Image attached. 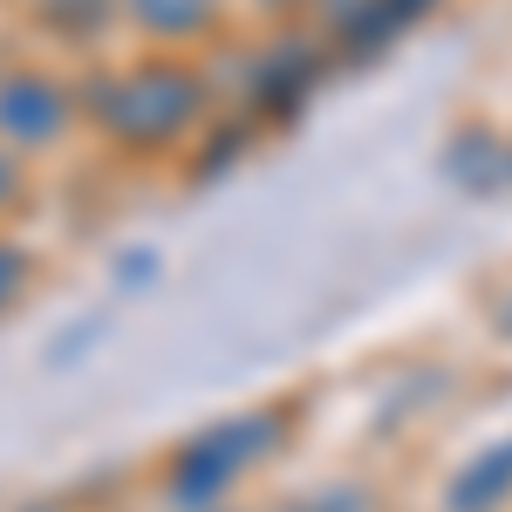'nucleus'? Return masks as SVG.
<instances>
[{
	"instance_id": "obj_4",
	"label": "nucleus",
	"mask_w": 512,
	"mask_h": 512,
	"mask_svg": "<svg viewBox=\"0 0 512 512\" xmlns=\"http://www.w3.org/2000/svg\"><path fill=\"white\" fill-rule=\"evenodd\" d=\"M506 485H512V451H499V465H478L472 478H458L451 499H458V512H478V506H485V492H506Z\"/></svg>"
},
{
	"instance_id": "obj_5",
	"label": "nucleus",
	"mask_w": 512,
	"mask_h": 512,
	"mask_svg": "<svg viewBox=\"0 0 512 512\" xmlns=\"http://www.w3.org/2000/svg\"><path fill=\"white\" fill-rule=\"evenodd\" d=\"M137 14H144L151 28H198L205 0H137Z\"/></svg>"
},
{
	"instance_id": "obj_6",
	"label": "nucleus",
	"mask_w": 512,
	"mask_h": 512,
	"mask_svg": "<svg viewBox=\"0 0 512 512\" xmlns=\"http://www.w3.org/2000/svg\"><path fill=\"white\" fill-rule=\"evenodd\" d=\"M14 280H21V260H14V253H0V301L14 294Z\"/></svg>"
},
{
	"instance_id": "obj_8",
	"label": "nucleus",
	"mask_w": 512,
	"mask_h": 512,
	"mask_svg": "<svg viewBox=\"0 0 512 512\" xmlns=\"http://www.w3.org/2000/svg\"><path fill=\"white\" fill-rule=\"evenodd\" d=\"M62 7H96V0H62Z\"/></svg>"
},
{
	"instance_id": "obj_7",
	"label": "nucleus",
	"mask_w": 512,
	"mask_h": 512,
	"mask_svg": "<svg viewBox=\"0 0 512 512\" xmlns=\"http://www.w3.org/2000/svg\"><path fill=\"white\" fill-rule=\"evenodd\" d=\"M14 192V171H7V158H0V198Z\"/></svg>"
},
{
	"instance_id": "obj_2",
	"label": "nucleus",
	"mask_w": 512,
	"mask_h": 512,
	"mask_svg": "<svg viewBox=\"0 0 512 512\" xmlns=\"http://www.w3.org/2000/svg\"><path fill=\"white\" fill-rule=\"evenodd\" d=\"M62 130V96L41 76H7L0 82V137H21V144H48Z\"/></svg>"
},
{
	"instance_id": "obj_3",
	"label": "nucleus",
	"mask_w": 512,
	"mask_h": 512,
	"mask_svg": "<svg viewBox=\"0 0 512 512\" xmlns=\"http://www.w3.org/2000/svg\"><path fill=\"white\" fill-rule=\"evenodd\" d=\"M260 431H267V424H239V431H233V437H219V444H198L192 458L178 465V492H185V499H205L219 478H233V472H239V451H246V444H253Z\"/></svg>"
},
{
	"instance_id": "obj_1",
	"label": "nucleus",
	"mask_w": 512,
	"mask_h": 512,
	"mask_svg": "<svg viewBox=\"0 0 512 512\" xmlns=\"http://www.w3.org/2000/svg\"><path fill=\"white\" fill-rule=\"evenodd\" d=\"M192 110H198V89L185 69H137L110 96V130H123V137H164Z\"/></svg>"
}]
</instances>
